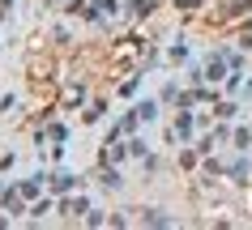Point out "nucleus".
<instances>
[{
	"label": "nucleus",
	"instance_id": "obj_1",
	"mask_svg": "<svg viewBox=\"0 0 252 230\" xmlns=\"http://www.w3.org/2000/svg\"><path fill=\"white\" fill-rule=\"evenodd\" d=\"M205 81H222V55H214L205 64Z\"/></svg>",
	"mask_w": 252,
	"mask_h": 230
},
{
	"label": "nucleus",
	"instance_id": "obj_2",
	"mask_svg": "<svg viewBox=\"0 0 252 230\" xmlns=\"http://www.w3.org/2000/svg\"><path fill=\"white\" fill-rule=\"evenodd\" d=\"M4 213H22V192H4Z\"/></svg>",
	"mask_w": 252,
	"mask_h": 230
},
{
	"label": "nucleus",
	"instance_id": "obj_3",
	"mask_svg": "<svg viewBox=\"0 0 252 230\" xmlns=\"http://www.w3.org/2000/svg\"><path fill=\"white\" fill-rule=\"evenodd\" d=\"M73 183H77V179H73V175H56V179H52V192H68V188H73Z\"/></svg>",
	"mask_w": 252,
	"mask_h": 230
},
{
	"label": "nucleus",
	"instance_id": "obj_4",
	"mask_svg": "<svg viewBox=\"0 0 252 230\" xmlns=\"http://www.w3.org/2000/svg\"><path fill=\"white\" fill-rule=\"evenodd\" d=\"M175 132H180V136H188V132H192V115H188V111L180 115V120H175Z\"/></svg>",
	"mask_w": 252,
	"mask_h": 230
},
{
	"label": "nucleus",
	"instance_id": "obj_5",
	"mask_svg": "<svg viewBox=\"0 0 252 230\" xmlns=\"http://www.w3.org/2000/svg\"><path fill=\"white\" fill-rule=\"evenodd\" d=\"M86 209H90L86 201H64V213H86Z\"/></svg>",
	"mask_w": 252,
	"mask_h": 230
}]
</instances>
